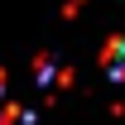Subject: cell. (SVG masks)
Instances as JSON below:
<instances>
[{
    "mask_svg": "<svg viewBox=\"0 0 125 125\" xmlns=\"http://www.w3.org/2000/svg\"><path fill=\"white\" fill-rule=\"evenodd\" d=\"M101 62H106V77L111 82H125V39H111Z\"/></svg>",
    "mask_w": 125,
    "mask_h": 125,
    "instance_id": "1",
    "label": "cell"
},
{
    "mask_svg": "<svg viewBox=\"0 0 125 125\" xmlns=\"http://www.w3.org/2000/svg\"><path fill=\"white\" fill-rule=\"evenodd\" d=\"M0 92H5V72H0Z\"/></svg>",
    "mask_w": 125,
    "mask_h": 125,
    "instance_id": "2",
    "label": "cell"
}]
</instances>
